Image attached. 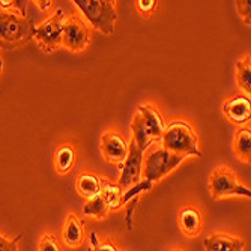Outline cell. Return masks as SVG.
<instances>
[{
	"instance_id": "e0dca14e",
	"label": "cell",
	"mask_w": 251,
	"mask_h": 251,
	"mask_svg": "<svg viewBox=\"0 0 251 251\" xmlns=\"http://www.w3.org/2000/svg\"><path fill=\"white\" fill-rule=\"evenodd\" d=\"M122 194H124V190L118 184H113L110 180L101 179V196H102L104 201L107 203L108 209L121 208Z\"/></svg>"
},
{
	"instance_id": "6da1fadb",
	"label": "cell",
	"mask_w": 251,
	"mask_h": 251,
	"mask_svg": "<svg viewBox=\"0 0 251 251\" xmlns=\"http://www.w3.org/2000/svg\"><path fill=\"white\" fill-rule=\"evenodd\" d=\"M35 27V20L30 15L0 8V49L12 51L25 47L33 39Z\"/></svg>"
},
{
	"instance_id": "5b68a950",
	"label": "cell",
	"mask_w": 251,
	"mask_h": 251,
	"mask_svg": "<svg viewBox=\"0 0 251 251\" xmlns=\"http://www.w3.org/2000/svg\"><path fill=\"white\" fill-rule=\"evenodd\" d=\"M184 159H185V156L172 153L164 148L156 149L146 158V161H145V169L142 170L145 175V180L151 182L153 185L155 182L161 180L173 169L180 166Z\"/></svg>"
},
{
	"instance_id": "7402d4cb",
	"label": "cell",
	"mask_w": 251,
	"mask_h": 251,
	"mask_svg": "<svg viewBox=\"0 0 251 251\" xmlns=\"http://www.w3.org/2000/svg\"><path fill=\"white\" fill-rule=\"evenodd\" d=\"M89 242H90L89 251H122L116 244H113V242H108V241L101 242L95 232L89 233Z\"/></svg>"
},
{
	"instance_id": "30bf717a",
	"label": "cell",
	"mask_w": 251,
	"mask_h": 251,
	"mask_svg": "<svg viewBox=\"0 0 251 251\" xmlns=\"http://www.w3.org/2000/svg\"><path fill=\"white\" fill-rule=\"evenodd\" d=\"M224 116L233 124H245L251 118V102L248 97L235 95L226 101L223 107Z\"/></svg>"
},
{
	"instance_id": "ba28073f",
	"label": "cell",
	"mask_w": 251,
	"mask_h": 251,
	"mask_svg": "<svg viewBox=\"0 0 251 251\" xmlns=\"http://www.w3.org/2000/svg\"><path fill=\"white\" fill-rule=\"evenodd\" d=\"M143 153L139 148H137L135 142L131 140L128 145V155L125 161L122 163V172L118 185L124 188H131L132 185L139 184L140 176H142V167H143Z\"/></svg>"
},
{
	"instance_id": "7c38bea8",
	"label": "cell",
	"mask_w": 251,
	"mask_h": 251,
	"mask_svg": "<svg viewBox=\"0 0 251 251\" xmlns=\"http://www.w3.org/2000/svg\"><path fill=\"white\" fill-rule=\"evenodd\" d=\"M179 229L187 238H196L203 226V215L194 206H187L179 212Z\"/></svg>"
},
{
	"instance_id": "cb8c5ba5",
	"label": "cell",
	"mask_w": 251,
	"mask_h": 251,
	"mask_svg": "<svg viewBox=\"0 0 251 251\" xmlns=\"http://www.w3.org/2000/svg\"><path fill=\"white\" fill-rule=\"evenodd\" d=\"M251 2L250 0H239V2H236V9L239 12V15L242 17L244 23L250 27L251 25V17H250V11H251Z\"/></svg>"
},
{
	"instance_id": "9c48e42d",
	"label": "cell",
	"mask_w": 251,
	"mask_h": 251,
	"mask_svg": "<svg viewBox=\"0 0 251 251\" xmlns=\"http://www.w3.org/2000/svg\"><path fill=\"white\" fill-rule=\"evenodd\" d=\"M101 151L111 164H122L128 155V145L119 132H105L101 137Z\"/></svg>"
},
{
	"instance_id": "f1b7e54d",
	"label": "cell",
	"mask_w": 251,
	"mask_h": 251,
	"mask_svg": "<svg viewBox=\"0 0 251 251\" xmlns=\"http://www.w3.org/2000/svg\"><path fill=\"white\" fill-rule=\"evenodd\" d=\"M173 251H184V250H180V248H176V250H173Z\"/></svg>"
},
{
	"instance_id": "4fadbf2b",
	"label": "cell",
	"mask_w": 251,
	"mask_h": 251,
	"mask_svg": "<svg viewBox=\"0 0 251 251\" xmlns=\"http://www.w3.org/2000/svg\"><path fill=\"white\" fill-rule=\"evenodd\" d=\"M206 251H244L245 242L239 238H233L224 233L211 235L203 241Z\"/></svg>"
},
{
	"instance_id": "8992f818",
	"label": "cell",
	"mask_w": 251,
	"mask_h": 251,
	"mask_svg": "<svg viewBox=\"0 0 251 251\" xmlns=\"http://www.w3.org/2000/svg\"><path fill=\"white\" fill-rule=\"evenodd\" d=\"M62 35H63V9H56V12L42 21L39 26L35 27L33 39L38 42L42 51L53 53L62 45Z\"/></svg>"
},
{
	"instance_id": "7a4b0ae2",
	"label": "cell",
	"mask_w": 251,
	"mask_h": 251,
	"mask_svg": "<svg viewBox=\"0 0 251 251\" xmlns=\"http://www.w3.org/2000/svg\"><path fill=\"white\" fill-rule=\"evenodd\" d=\"M161 142H163V148L172 153L180 156H188V155L201 156V151L197 143V135L193 126L185 121L170 122L164 129Z\"/></svg>"
},
{
	"instance_id": "2e32d148",
	"label": "cell",
	"mask_w": 251,
	"mask_h": 251,
	"mask_svg": "<svg viewBox=\"0 0 251 251\" xmlns=\"http://www.w3.org/2000/svg\"><path fill=\"white\" fill-rule=\"evenodd\" d=\"M137 111L140 113L142 118L145 119L146 125L151 128L152 134L155 135L156 140H161V137L164 134V129H166V125H164V121L161 118V115L156 111L155 107L152 105H148V104H143L137 108Z\"/></svg>"
},
{
	"instance_id": "83f0119b",
	"label": "cell",
	"mask_w": 251,
	"mask_h": 251,
	"mask_svg": "<svg viewBox=\"0 0 251 251\" xmlns=\"http://www.w3.org/2000/svg\"><path fill=\"white\" fill-rule=\"evenodd\" d=\"M2 71H3V60L0 57V74H2Z\"/></svg>"
},
{
	"instance_id": "3957f363",
	"label": "cell",
	"mask_w": 251,
	"mask_h": 251,
	"mask_svg": "<svg viewBox=\"0 0 251 251\" xmlns=\"http://www.w3.org/2000/svg\"><path fill=\"white\" fill-rule=\"evenodd\" d=\"M74 3L92 25V27L104 35L115 33V26L118 21L116 2L113 0H74Z\"/></svg>"
},
{
	"instance_id": "9a60e30c",
	"label": "cell",
	"mask_w": 251,
	"mask_h": 251,
	"mask_svg": "<svg viewBox=\"0 0 251 251\" xmlns=\"http://www.w3.org/2000/svg\"><path fill=\"white\" fill-rule=\"evenodd\" d=\"M131 129H132V134H134L132 140L135 142L137 148H139L142 152H145V151L148 149V146H149L152 142L156 140V139H155V135H153L152 131H151V128L146 125L145 119L142 118V115H140L139 111L135 113V116H134V119H132Z\"/></svg>"
},
{
	"instance_id": "ffe728a7",
	"label": "cell",
	"mask_w": 251,
	"mask_h": 251,
	"mask_svg": "<svg viewBox=\"0 0 251 251\" xmlns=\"http://www.w3.org/2000/svg\"><path fill=\"white\" fill-rule=\"evenodd\" d=\"M108 212H110V209L107 206V203L104 201L102 196H98V197L87 200V203L83 208V214L86 217H92L97 220H104L108 215Z\"/></svg>"
},
{
	"instance_id": "d4e9b609",
	"label": "cell",
	"mask_w": 251,
	"mask_h": 251,
	"mask_svg": "<svg viewBox=\"0 0 251 251\" xmlns=\"http://www.w3.org/2000/svg\"><path fill=\"white\" fill-rule=\"evenodd\" d=\"M21 235L14 239H8L0 235V251H18V242L21 241Z\"/></svg>"
},
{
	"instance_id": "d6986e66",
	"label": "cell",
	"mask_w": 251,
	"mask_h": 251,
	"mask_svg": "<svg viewBox=\"0 0 251 251\" xmlns=\"http://www.w3.org/2000/svg\"><path fill=\"white\" fill-rule=\"evenodd\" d=\"M233 149H235V153L242 159V161H250V156H251V131H250V128H242L236 132Z\"/></svg>"
},
{
	"instance_id": "5bb4252c",
	"label": "cell",
	"mask_w": 251,
	"mask_h": 251,
	"mask_svg": "<svg viewBox=\"0 0 251 251\" xmlns=\"http://www.w3.org/2000/svg\"><path fill=\"white\" fill-rule=\"evenodd\" d=\"M75 187L83 197L90 200L101 196V177L92 170L81 172L75 179Z\"/></svg>"
},
{
	"instance_id": "44dd1931",
	"label": "cell",
	"mask_w": 251,
	"mask_h": 251,
	"mask_svg": "<svg viewBox=\"0 0 251 251\" xmlns=\"http://www.w3.org/2000/svg\"><path fill=\"white\" fill-rule=\"evenodd\" d=\"M236 78H238V84L239 87L244 90L245 94H251V63H250V56H245L244 59L236 62Z\"/></svg>"
},
{
	"instance_id": "52a82bcc",
	"label": "cell",
	"mask_w": 251,
	"mask_h": 251,
	"mask_svg": "<svg viewBox=\"0 0 251 251\" xmlns=\"http://www.w3.org/2000/svg\"><path fill=\"white\" fill-rule=\"evenodd\" d=\"M90 42V29L80 15H70L63 21L62 44L71 51H83Z\"/></svg>"
},
{
	"instance_id": "8fae6325",
	"label": "cell",
	"mask_w": 251,
	"mask_h": 251,
	"mask_svg": "<svg viewBox=\"0 0 251 251\" xmlns=\"http://www.w3.org/2000/svg\"><path fill=\"white\" fill-rule=\"evenodd\" d=\"M62 238L63 242L71 248H77L84 242V224L75 214L66 215L62 229Z\"/></svg>"
},
{
	"instance_id": "4316f807",
	"label": "cell",
	"mask_w": 251,
	"mask_h": 251,
	"mask_svg": "<svg viewBox=\"0 0 251 251\" xmlns=\"http://www.w3.org/2000/svg\"><path fill=\"white\" fill-rule=\"evenodd\" d=\"M41 9H49L51 5H53V2H50V0H47V2H35Z\"/></svg>"
},
{
	"instance_id": "484cf974",
	"label": "cell",
	"mask_w": 251,
	"mask_h": 251,
	"mask_svg": "<svg viewBox=\"0 0 251 251\" xmlns=\"http://www.w3.org/2000/svg\"><path fill=\"white\" fill-rule=\"evenodd\" d=\"M156 3L158 2H155V0H139V2H135V6H137V9H139L142 14L148 15V14L155 11Z\"/></svg>"
},
{
	"instance_id": "ac0fdd59",
	"label": "cell",
	"mask_w": 251,
	"mask_h": 251,
	"mask_svg": "<svg viewBox=\"0 0 251 251\" xmlns=\"http://www.w3.org/2000/svg\"><path fill=\"white\" fill-rule=\"evenodd\" d=\"M54 163L59 173L70 172L75 163V149L71 145H62L54 153Z\"/></svg>"
},
{
	"instance_id": "603a6c76",
	"label": "cell",
	"mask_w": 251,
	"mask_h": 251,
	"mask_svg": "<svg viewBox=\"0 0 251 251\" xmlns=\"http://www.w3.org/2000/svg\"><path fill=\"white\" fill-rule=\"evenodd\" d=\"M38 251H62V248H60L57 239L53 235H44L39 239Z\"/></svg>"
},
{
	"instance_id": "277c9868",
	"label": "cell",
	"mask_w": 251,
	"mask_h": 251,
	"mask_svg": "<svg viewBox=\"0 0 251 251\" xmlns=\"http://www.w3.org/2000/svg\"><path fill=\"white\" fill-rule=\"evenodd\" d=\"M209 187L214 200H220L223 197H230V196H242L248 199L251 197L250 188L241 184L235 172L229 167L215 169L209 179Z\"/></svg>"
}]
</instances>
